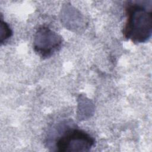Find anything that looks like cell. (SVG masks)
I'll use <instances>...</instances> for the list:
<instances>
[{
	"mask_svg": "<svg viewBox=\"0 0 152 152\" xmlns=\"http://www.w3.org/2000/svg\"><path fill=\"white\" fill-rule=\"evenodd\" d=\"M125 15L124 37L134 43L148 41L152 33L151 8L148 9L141 2L129 1L125 7Z\"/></svg>",
	"mask_w": 152,
	"mask_h": 152,
	"instance_id": "1",
	"label": "cell"
},
{
	"mask_svg": "<svg viewBox=\"0 0 152 152\" xmlns=\"http://www.w3.org/2000/svg\"><path fill=\"white\" fill-rule=\"evenodd\" d=\"M94 139L86 131L69 128L64 130L55 141L56 150L66 151H88L94 145Z\"/></svg>",
	"mask_w": 152,
	"mask_h": 152,
	"instance_id": "2",
	"label": "cell"
},
{
	"mask_svg": "<svg viewBox=\"0 0 152 152\" xmlns=\"http://www.w3.org/2000/svg\"><path fill=\"white\" fill-rule=\"evenodd\" d=\"M62 44V37L46 26H41L36 31L33 48L42 58L52 56L61 49Z\"/></svg>",
	"mask_w": 152,
	"mask_h": 152,
	"instance_id": "3",
	"label": "cell"
},
{
	"mask_svg": "<svg viewBox=\"0 0 152 152\" xmlns=\"http://www.w3.org/2000/svg\"><path fill=\"white\" fill-rule=\"evenodd\" d=\"M1 36H0V42L1 43H3V42L5 40H7L8 39H9L12 34V30L10 28L8 24L4 22L2 19L1 20Z\"/></svg>",
	"mask_w": 152,
	"mask_h": 152,
	"instance_id": "4",
	"label": "cell"
}]
</instances>
